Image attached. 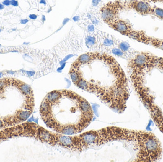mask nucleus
Here are the masks:
<instances>
[{"mask_svg":"<svg viewBox=\"0 0 163 162\" xmlns=\"http://www.w3.org/2000/svg\"><path fill=\"white\" fill-rule=\"evenodd\" d=\"M85 43L88 47H93L97 43V38L93 35H89L85 38Z\"/></svg>","mask_w":163,"mask_h":162,"instance_id":"12","label":"nucleus"},{"mask_svg":"<svg viewBox=\"0 0 163 162\" xmlns=\"http://www.w3.org/2000/svg\"><path fill=\"white\" fill-rule=\"evenodd\" d=\"M136 130L117 126H108L72 136V150L80 152L91 146H99L114 141H126L135 145Z\"/></svg>","mask_w":163,"mask_h":162,"instance_id":"3","label":"nucleus"},{"mask_svg":"<svg viewBox=\"0 0 163 162\" xmlns=\"http://www.w3.org/2000/svg\"><path fill=\"white\" fill-rule=\"evenodd\" d=\"M125 7V4L121 1L110 2L101 9V17L108 24L117 19V16L120 10Z\"/></svg>","mask_w":163,"mask_h":162,"instance_id":"7","label":"nucleus"},{"mask_svg":"<svg viewBox=\"0 0 163 162\" xmlns=\"http://www.w3.org/2000/svg\"><path fill=\"white\" fill-rule=\"evenodd\" d=\"M143 75L130 74V77L133 88L144 106L149 114L156 126L163 134V112L156 103L155 97L145 83Z\"/></svg>","mask_w":163,"mask_h":162,"instance_id":"4","label":"nucleus"},{"mask_svg":"<svg viewBox=\"0 0 163 162\" xmlns=\"http://www.w3.org/2000/svg\"><path fill=\"white\" fill-rule=\"evenodd\" d=\"M3 76V73L2 72H0V78H1Z\"/></svg>","mask_w":163,"mask_h":162,"instance_id":"30","label":"nucleus"},{"mask_svg":"<svg viewBox=\"0 0 163 162\" xmlns=\"http://www.w3.org/2000/svg\"><path fill=\"white\" fill-rule=\"evenodd\" d=\"M40 4H44L45 5L46 4L45 0H41V1H40Z\"/></svg>","mask_w":163,"mask_h":162,"instance_id":"27","label":"nucleus"},{"mask_svg":"<svg viewBox=\"0 0 163 162\" xmlns=\"http://www.w3.org/2000/svg\"><path fill=\"white\" fill-rule=\"evenodd\" d=\"M19 88L22 93L25 95H33V91L32 88L25 83H21L19 85Z\"/></svg>","mask_w":163,"mask_h":162,"instance_id":"11","label":"nucleus"},{"mask_svg":"<svg viewBox=\"0 0 163 162\" xmlns=\"http://www.w3.org/2000/svg\"><path fill=\"white\" fill-rule=\"evenodd\" d=\"M115 44L118 45L119 48L120 49V50L124 52L127 51L130 49V45L127 42H125V41L118 42Z\"/></svg>","mask_w":163,"mask_h":162,"instance_id":"14","label":"nucleus"},{"mask_svg":"<svg viewBox=\"0 0 163 162\" xmlns=\"http://www.w3.org/2000/svg\"><path fill=\"white\" fill-rule=\"evenodd\" d=\"M135 145L137 151L135 162H156L162 158V143L153 133L137 130Z\"/></svg>","mask_w":163,"mask_h":162,"instance_id":"5","label":"nucleus"},{"mask_svg":"<svg viewBox=\"0 0 163 162\" xmlns=\"http://www.w3.org/2000/svg\"><path fill=\"white\" fill-rule=\"evenodd\" d=\"M151 2L153 3H161L163 4V0H150Z\"/></svg>","mask_w":163,"mask_h":162,"instance_id":"22","label":"nucleus"},{"mask_svg":"<svg viewBox=\"0 0 163 162\" xmlns=\"http://www.w3.org/2000/svg\"><path fill=\"white\" fill-rule=\"evenodd\" d=\"M4 8V5H3V4H1L0 3V10H2V9Z\"/></svg>","mask_w":163,"mask_h":162,"instance_id":"28","label":"nucleus"},{"mask_svg":"<svg viewBox=\"0 0 163 162\" xmlns=\"http://www.w3.org/2000/svg\"><path fill=\"white\" fill-rule=\"evenodd\" d=\"M29 17L30 19H32V20H36L37 19V15L34 14H30L29 16Z\"/></svg>","mask_w":163,"mask_h":162,"instance_id":"21","label":"nucleus"},{"mask_svg":"<svg viewBox=\"0 0 163 162\" xmlns=\"http://www.w3.org/2000/svg\"><path fill=\"white\" fill-rule=\"evenodd\" d=\"M1 46V45L0 44V46Z\"/></svg>","mask_w":163,"mask_h":162,"instance_id":"32","label":"nucleus"},{"mask_svg":"<svg viewBox=\"0 0 163 162\" xmlns=\"http://www.w3.org/2000/svg\"><path fill=\"white\" fill-rule=\"evenodd\" d=\"M101 1V0H93L92 1V5H93V6L95 7L97 6Z\"/></svg>","mask_w":163,"mask_h":162,"instance_id":"19","label":"nucleus"},{"mask_svg":"<svg viewBox=\"0 0 163 162\" xmlns=\"http://www.w3.org/2000/svg\"><path fill=\"white\" fill-rule=\"evenodd\" d=\"M3 126H4V122L0 119V128H2Z\"/></svg>","mask_w":163,"mask_h":162,"instance_id":"25","label":"nucleus"},{"mask_svg":"<svg viewBox=\"0 0 163 162\" xmlns=\"http://www.w3.org/2000/svg\"><path fill=\"white\" fill-rule=\"evenodd\" d=\"M69 74L77 87L95 95L110 109L120 114L126 109L130 96L128 79L113 56L97 52L81 55Z\"/></svg>","mask_w":163,"mask_h":162,"instance_id":"1","label":"nucleus"},{"mask_svg":"<svg viewBox=\"0 0 163 162\" xmlns=\"http://www.w3.org/2000/svg\"><path fill=\"white\" fill-rule=\"evenodd\" d=\"M26 73H27V74L29 76H32L35 73L33 72L32 71H26Z\"/></svg>","mask_w":163,"mask_h":162,"instance_id":"24","label":"nucleus"},{"mask_svg":"<svg viewBox=\"0 0 163 162\" xmlns=\"http://www.w3.org/2000/svg\"><path fill=\"white\" fill-rule=\"evenodd\" d=\"M125 4V7L134 10L140 15H153L154 6L147 1L142 0H130Z\"/></svg>","mask_w":163,"mask_h":162,"instance_id":"8","label":"nucleus"},{"mask_svg":"<svg viewBox=\"0 0 163 162\" xmlns=\"http://www.w3.org/2000/svg\"><path fill=\"white\" fill-rule=\"evenodd\" d=\"M40 113L48 128L67 136L83 132L94 117L89 102L76 92L66 89L48 93L41 103Z\"/></svg>","mask_w":163,"mask_h":162,"instance_id":"2","label":"nucleus"},{"mask_svg":"<svg viewBox=\"0 0 163 162\" xmlns=\"http://www.w3.org/2000/svg\"><path fill=\"white\" fill-rule=\"evenodd\" d=\"M142 1H147L148 3H151V1L150 0H142Z\"/></svg>","mask_w":163,"mask_h":162,"instance_id":"29","label":"nucleus"},{"mask_svg":"<svg viewBox=\"0 0 163 162\" xmlns=\"http://www.w3.org/2000/svg\"><path fill=\"white\" fill-rule=\"evenodd\" d=\"M7 81L5 79H1L0 80V91L3 89L7 85Z\"/></svg>","mask_w":163,"mask_h":162,"instance_id":"16","label":"nucleus"},{"mask_svg":"<svg viewBox=\"0 0 163 162\" xmlns=\"http://www.w3.org/2000/svg\"><path fill=\"white\" fill-rule=\"evenodd\" d=\"M88 31L89 32H93L94 31V25H92V24H91V25H89V26H88Z\"/></svg>","mask_w":163,"mask_h":162,"instance_id":"18","label":"nucleus"},{"mask_svg":"<svg viewBox=\"0 0 163 162\" xmlns=\"http://www.w3.org/2000/svg\"><path fill=\"white\" fill-rule=\"evenodd\" d=\"M109 25L115 31L126 36L134 30L130 22L121 19H116Z\"/></svg>","mask_w":163,"mask_h":162,"instance_id":"9","label":"nucleus"},{"mask_svg":"<svg viewBox=\"0 0 163 162\" xmlns=\"http://www.w3.org/2000/svg\"><path fill=\"white\" fill-rule=\"evenodd\" d=\"M127 37L140 43L163 51V39L149 35L143 31L133 30Z\"/></svg>","mask_w":163,"mask_h":162,"instance_id":"6","label":"nucleus"},{"mask_svg":"<svg viewBox=\"0 0 163 162\" xmlns=\"http://www.w3.org/2000/svg\"><path fill=\"white\" fill-rule=\"evenodd\" d=\"M79 19V16H75L73 18V20H74V21H77Z\"/></svg>","mask_w":163,"mask_h":162,"instance_id":"26","label":"nucleus"},{"mask_svg":"<svg viewBox=\"0 0 163 162\" xmlns=\"http://www.w3.org/2000/svg\"><path fill=\"white\" fill-rule=\"evenodd\" d=\"M3 4L5 6H9L11 4V1L10 0H5L3 1Z\"/></svg>","mask_w":163,"mask_h":162,"instance_id":"20","label":"nucleus"},{"mask_svg":"<svg viewBox=\"0 0 163 162\" xmlns=\"http://www.w3.org/2000/svg\"><path fill=\"white\" fill-rule=\"evenodd\" d=\"M10 1H11V5L15 7L18 6V3L16 0H11Z\"/></svg>","mask_w":163,"mask_h":162,"instance_id":"17","label":"nucleus"},{"mask_svg":"<svg viewBox=\"0 0 163 162\" xmlns=\"http://www.w3.org/2000/svg\"><path fill=\"white\" fill-rule=\"evenodd\" d=\"M29 20L27 19H23V20H21L20 21V23L22 24H27V22H28Z\"/></svg>","mask_w":163,"mask_h":162,"instance_id":"23","label":"nucleus"},{"mask_svg":"<svg viewBox=\"0 0 163 162\" xmlns=\"http://www.w3.org/2000/svg\"><path fill=\"white\" fill-rule=\"evenodd\" d=\"M112 52L114 54L118 56H123L124 55V53L123 51H121L119 48H114L112 50Z\"/></svg>","mask_w":163,"mask_h":162,"instance_id":"15","label":"nucleus"},{"mask_svg":"<svg viewBox=\"0 0 163 162\" xmlns=\"http://www.w3.org/2000/svg\"><path fill=\"white\" fill-rule=\"evenodd\" d=\"M153 16L163 21V9L157 6H154Z\"/></svg>","mask_w":163,"mask_h":162,"instance_id":"13","label":"nucleus"},{"mask_svg":"<svg viewBox=\"0 0 163 162\" xmlns=\"http://www.w3.org/2000/svg\"><path fill=\"white\" fill-rule=\"evenodd\" d=\"M102 44L105 47H112L115 44V40L113 38L112 36L107 34L106 35H103L102 39Z\"/></svg>","mask_w":163,"mask_h":162,"instance_id":"10","label":"nucleus"},{"mask_svg":"<svg viewBox=\"0 0 163 162\" xmlns=\"http://www.w3.org/2000/svg\"><path fill=\"white\" fill-rule=\"evenodd\" d=\"M12 52H18L17 51H12Z\"/></svg>","mask_w":163,"mask_h":162,"instance_id":"31","label":"nucleus"}]
</instances>
